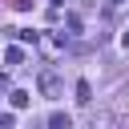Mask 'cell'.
I'll use <instances>...</instances> for the list:
<instances>
[{"label": "cell", "instance_id": "6da1fadb", "mask_svg": "<svg viewBox=\"0 0 129 129\" xmlns=\"http://www.w3.org/2000/svg\"><path fill=\"white\" fill-rule=\"evenodd\" d=\"M36 85H40V97H60V77H56L52 69H40Z\"/></svg>", "mask_w": 129, "mask_h": 129}, {"label": "cell", "instance_id": "7a4b0ae2", "mask_svg": "<svg viewBox=\"0 0 129 129\" xmlns=\"http://www.w3.org/2000/svg\"><path fill=\"white\" fill-rule=\"evenodd\" d=\"M12 40H20V44H40V32H32V28H4Z\"/></svg>", "mask_w": 129, "mask_h": 129}, {"label": "cell", "instance_id": "3957f363", "mask_svg": "<svg viewBox=\"0 0 129 129\" xmlns=\"http://www.w3.org/2000/svg\"><path fill=\"white\" fill-rule=\"evenodd\" d=\"M4 64H8V69L24 64V48H20V44H8V48H4Z\"/></svg>", "mask_w": 129, "mask_h": 129}, {"label": "cell", "instance_id": "277c9868", "mask_svg": "<svg viewBox=\"0 0 129 129\" xmlns=\"http://www.w3.org/2000/svg\"><path fill=\"white\" fill-rule=\"evenodd\" d=\"M8 105H12V109H28V105H32V93H24V89H12V93H8Z\"/></svg>", "mask_w": 129, "mask_h": 129}, {"label": "cell", "instance_id": "5b68a950", "mask_svg": "<svg viewBox=\"0 0 129 129\" xmlns=\"http://www.w3.org/2000/svg\"><path fill=\"white\" fill-rule=\"evenodd\" d=\"M48 129H73V117L69 113H52L48 117Z\"/></svg>", "mask_w": 129, "mask_h": 129}, {"label": "cell", "instance_id": "8992f818", "mask_svg": "<svg viewBox=\"0 0 129 129\" xmlns=\"http://www.w3.org/2000/svg\"><path fill=\"white\" fill-rule=\"evenodd\" d=\"M77 101H81V105L93 101V85H89V81H77Z\"/></svg>", "mask_w": 129, "mask_h": 129}, {"label": "cell", "instance_id": "52a82bcc", "mask_svg": "<svg viewBox=\"0 0 129 129\" xmlns=\"http://www.w3.org/2000/svg\"><path fill=\"white\" fill-rule=\"evenodd\" d=\"M64 24H69V36H77V32H81V16H77V12H69V16H64Z\"/></svg>", "mask_w": 129, "mask_h": 129}, {"label": "cell", "instance_id": "ba28073f", "mask_svg": "<svg viewBox=\"0 0 129 129\" xmlns=\"http://www.w3.org/2000/svg\"><path fill=\"white\" fill-rule=\"evenodd\" d=\"M0 129H16V113H12V109H8L4 117H0Z\"/></svg>", "mask_w": 129, "mask_h": 129}, {"label": "cell", "instance_id": "9c48e42d", "mask_svg": "<svg viewBox=\"0 0 129 129\" xmlns=\"http://www.w3.org/2000/svg\"><path fill=\"white\" fill-rule=\"evenodd\" d=\"M8 8H16V12H28V8H32V0H8Z\"/></svg>", "mask_w": 129, "mask_h": 129}, {"label": "cell", "instance_id": "30bf717a", "mask_svg": "<svg viewBox=\"0 0 129 129\" xmlns=\"http://www.w3.org/2000/svg\"><path fill=\"white\" fill-rule=\"evenodd\" d=\"M121 44H125V48H129V32H125V36H121Z\"/></svg>", "mask_w": 129, "mask_h": 129}, {"label": "cell", "instance_id": "8fae6325", "mask_svg": "<svg viewBox=\"0 0 129 129\" xmlns=\"http://www.w3.org/2000/svg\"><path fill=\"white\" fill-rule=\"evenodd\" d=\"M117 4H125V0H109V8H117Z\"/></svg>", "mask_w": 129, "mask_h": 129}, {"label": "cell", "instance_id": "7c38bea8", "mask_svg": "<svg viewBox=\"0 0 129 129\" xmlns=\"http://www.w3.org/2000/svg\"><path fill=\"white\" fill-rule=\"evenodd\" d=\"M60 4H64V0H52V8H60Z\"/></svg>", "mask_w": 129, "mask_h": 129}]
</instances>
